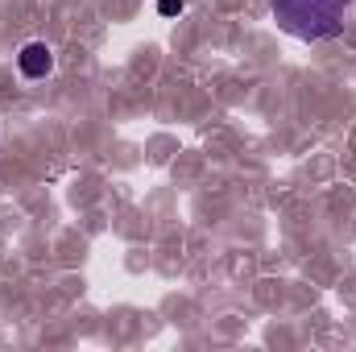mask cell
I'll use <instances>...</instances> for the list:
<instances>
[{
    "mask_svg": "<svg viewBox=\"0 0 356 352\" xmlns=\"http://www.w3.org/2000/svg\"><path fill=\"white\" fill-rule=\"evenodd\" d=\"M353 0H273V21L302 42H327L344 29Z\"/></svg>",
    "mask_w": 356,
    "mask_h": 352,
    "instance_id": "6da1fadb",
    "label": "cell"
},
{
    "mask_svg": "<svg viewBox=\"0 0 356 352\" xmlns=\"http://www.w3.org/2000/svg\"><path fill=\"white\" fill-rule=\"evenodd\" d=\"M17 67H21L25 79H46L54 71V50L46 42H25L21 54H17Z\"/></svg>",
    "mask_w": 356,
    "mask_h": 352,
    "instance_id": "7a4b0ae2",
    "label": "cell"
},
{
    "mask_svg": "<svg viewBox=\"0 0 356 352\" xmlns=\"http://www.w3.org/2000/svg\"><path fill=\"white\" fill-rule=\"evenodd\" d=\"M182 8H186V0H158V13L162 17H178Z\"/></svg>",
    "mask_w": 356,
    "mask_h": 352,
    "instance_id": "3957f363",
    "label": "cell"
}]
</instances>
